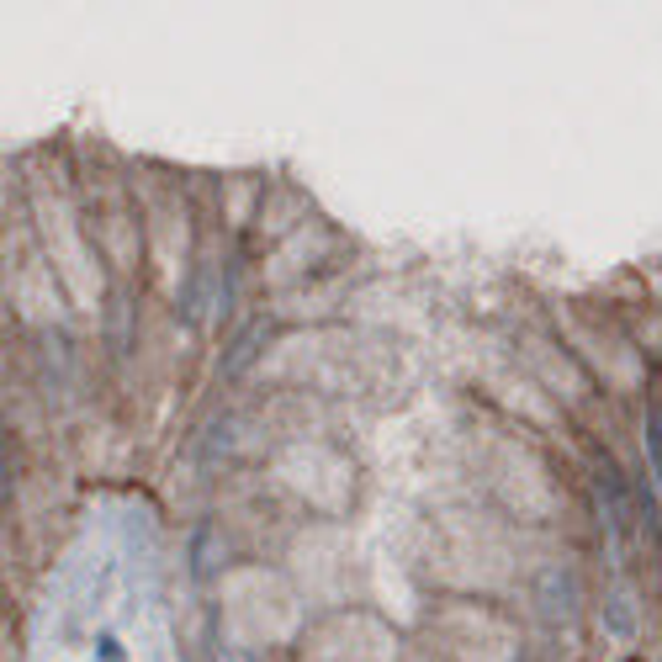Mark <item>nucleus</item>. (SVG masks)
I'll return each instance as SVG.
<instances>
[{"label": "nucleus", "mask_w": 662, "mask_h": 662, "mask_svg": "<svg viewBox=\"0 0 662 662\" xmlns=\"http://www.w3.org/2000/svg\"><path fill=\"white\" fill-rule=\"evenodd\" d=\"M647 451H652V478L662 482V403L647 408Z\"/></svg>", "instance_id": "1"}]
</instances>
